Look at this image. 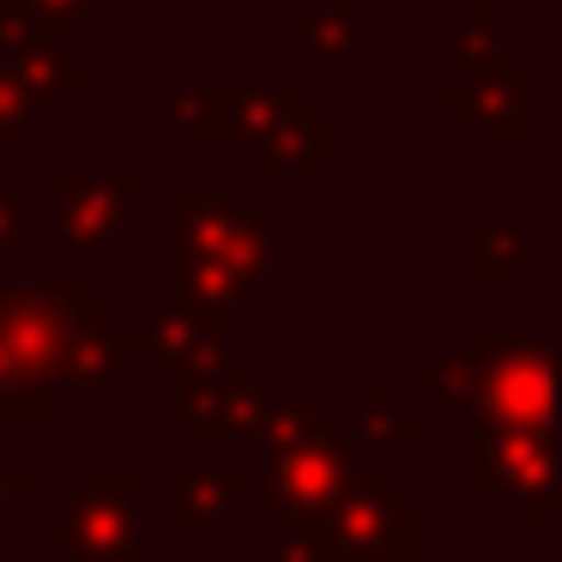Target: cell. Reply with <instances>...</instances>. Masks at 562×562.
<instances>
[{"label":"cell","instance_id":"11","mask_svg":"<svg viewBox=\"0 0 562 562\" xmlns=\"http://www.w3.org/2000/svg\"><path fill=\"white\" fill-rule=\"evenodd\" d=\"M182 417L194 424V436L206 448H224V441H260V417H267V393L255 387V369L231 363L212 375V387L200 393L194 405H182Z\"/></svg>","mask_w":562,"mask_h":562},{"label":"cell","instance_id":"14","mask_svg":"<svg viewBox=\"0 0 562 562\" xmlns=\"http://www.w3.org/2000/svg\"><path fill=\"white\" fill-rule=\"evenodd\" d=\"M303 103H291V110L279 115V122L260 134V158L279 170V164H327L333 158V127L321 122V115H296Z\"/></svg>","mask_w":562,"mask_h":562},{"label":"cell","instance_id":"18","mask_svg":"<svg viewBox=\"0 0 562 562\" xmlns=\"http://www.w3.org/2000/svg\"><path fill=\"white\" fill-rule=\"evenodd\" d=\"M279 562H333V544H327V520H321V526H284Z\"/></svg>","mask_w":562,"mask_h":562},{"label":"cell","instance_id":"5","mask_svg":"<svg viewBox=\"0 0 562 562\" xmlns=\"http://www.w3.org/2000/svg\"><path fill=\"white\" fill-rule=\"evenodd\" d=\"M61 550L74 562H146V520H139V472L134 465H98L79 496L55 514Z\"/></svg>","mask_w":562,"mask_h":562},{"label":"cell","instance_id":"1","mask_svg":"<svg viewBox=\"0 0 562 562\" xmlns=\"http://www.w3.org/2000/svg\"><path fill=\"white\" fill-rule=\"evenodd\" d=\"M170 236H176V303L224 321V308L248 303L255 279L267 272L272 231L255 224L236 200H170Z\"/></svg>","mask_w":562,"mask_h":562},{"label":"cell","instance_id":"13","mask_svg":"<svg viewBox=\"0 0 562 562\" xmlns=\"http://www.w3.org/2000/svg\"><path fill=\"white\" fill-rule=\"evenodd\" d=\"M170 127L200 134V139L255 134V98H231V91H194V98H170Z\"/></svg>","mask_w":562,"mask_h":562},{"label":"cell","instance_id":"20","mask_svg":"<svg viewBox=\"0 0 562 562\" xmlns=\"http://www.w3.org/2000/svg\"><path fill=\"white\" fill-rule=\"evenodd\" d=\"M31 490H37V477H31L25 465H7V460H0V526H7V514H13L19 502L31 496Z\"/></svg>","mask_w":562,"mask_h":562},{"label":"cell","instance_id":"8","mask_svg":"<svg viewBox=\"0 0 562 562\" xmlns=\"http://www.w3.org/2000/svg\"><path fill=\"white\" fill-rule=\"evenodd\" d=\"M550 490H557V460H550L544 429H490L472 472V496H526V520H550Z\"/></svg>","mask_w":562,"mask_h":562},{"label":"cell","instance_id":"2","mask_svg":"<svg viewBox=\"0 0 562 562\" xmlns=\"http://www.w3.org/2000/svg\"><path fill=\"white\" fill-rule=\"evenodd\" d=\"M79 308L91 296L74 279L0 284V424L61 412V339Z\"/></svg>","mask_w":562,"mask_h":562},{"label":"cell","instance_id":"10","mask_svg":"<svg viewBox=\"0 0 562 562\" xmlns=\"http://www.w3.org/2000/svg\"><path fill=\"white\" fill-rule=\"evenodd\" d=\"M127 357H151L146 339H127V333H115V315H110L103 303L79 308V315L67 321V339H61V387L103 393Z\"/></svg>","mask_w":562,"mask_h":562},{"label":"cell","instance_id":"19","mask_svg":"<svg viewBox=\"0 0 562 562\" xmlns=\"http://www.w3.org/2000/svg\"><path fill=\"white\" fill-rule=\"evenodd\" d=\"M19 243H25V212H19V200L0 188V272H7V260L19 255ZM7 284V279H0Z\"/></svg>","mask_w":562,"mask_h":562},{"label":"cell","instance_id":"3","mask_svg":"<svg viewBox=\"0 0 562 562\" xmlns=\"http://www.w3.org/2000/svg\"><path fill=\"white\" fill-rule=\"evenodd\" d=\"M477 375L472 424L484 429H544L557 417V357L550 339H472L465 351Z\"/></svg>","mask_w":562,"mask_h":562},{"label":"cell","instance_id":"7","mask_svg":"<svg viewBox=\"0 0 562 562\" xmlns=\"http://www.w3.org/2000/svg\"><path fill=\"white\" fill-rule=\"evenodd\" d=\"M74 86H86V61H67L55 37L31 31L7 61H0V146L25 134L31 115H49Z\"/></svg>","mask_w":562,"mask_h":562},{"label":"cell","instance_id":"12","mask_svg":"<svg viewBox=\"0 0 562 562\" xmlns=\"http://www.w3.org/2000/svg\"><path fill=\"white\" fill-rule=\"evenodd\" d=\"M260 490V472H243V465H224V472H200V465H188L182 477H176L170 490V526H188V532H200V526H218L224 508L243 496H255Z\"/></svg>","mask_w":562,"mask_h":562},{"label":"cell","instance_id":"21","mask_svg":"<svg viewBox=\"0 0 562 562\" xmlns=\"http://www.w3.org/2000/svg\"><path fill=\"white\" fill-rule=\"evenodd\" d=\"M25 37H31V25L13 13V7H0V61H7V55H13Z\"/></svg>","mask_w":562,"mask_h":562},{"label":"cell","instance_id":"9","mask_svg":"<svg viewBox=\"0 0 562 562\" xmlns=\"http://www.w3.org/2000/svg\"><path fill=\"white\" fill-rule=\"evenodd\" d=\"M61 194V243L79 255H98L122 236L127 212L139 200V170H110V176H86V170H61L55 182Z\"/></svg>","mask_w":562,"mask_h":562},{"label":"cell","instance_id":"17","mask_svg":"<svg viewBox=\"0 0 562 562\" xmlns=\"http://www.w3.org/2000/svg\"><path fill=\"white\" fill-rule=\"evenodd\" d=\"M526 260V243H520V231H484L477 236V260H472V272L477 279H490V272H508V267H520Z\"/></svg>","mask_w":562,"mask_h":562},{"label":"cell","instance_id":"22","mask_svg":"<svg viewBox=\"0 0 562 562\" xmlns=\"http://www.w3.org/2000/svg\"><path fill=\"white\" fill-rule=\"evenodd\" d=\"M0 188H7V158H0Z\"/></svg>","mask_w":562,"mask_h":562},{"label":"cell","instance_id":"15","mask_svg":"<svg viewBox=\"0 0 562 562\" xmlns=\"http://www.w3.org/2000/svg\"><path fill=\"white\" fill-rule=\"evenodd\" d=\"M357 429H363V441H412L417 436L412 412H400V400L387 387H369L357 400Z\"/></svg>","mask_w":562,"mask_h":562},{"label":"cell","instance_id":"16","mask_svg":"<svg viewBox=\"0 0 562 562\" xmlns=\"http://www.w3.org/2000/svg\"><path fill=\"white\" fill-rule=\"evenodd\" d=\"M0 7H13V13L25 19L31 31H43V37H55V31L79 25V19H86L91 7H103V0H0Z\"/></svg>","mask_w":562,"mask_h":562},{"label":"cell","instance_id":"4","mask_svg":"<svg viewBox=\"0 0 562 562\" xmlns=\"http://www.w3.org/2000/svg\"><path fill=\"white\" fill-rule=\"evenodd\" d=\"M351 484H357V448H345L327 424H308L291 441L260 448V496L284 514V526L333 520Z\"/></svg>","mask_w":562,"mask_h":562},{"label":"cell","instance_id":"6","mask_svg":"<svg viewBox=\"0 0 562 562\" xmlns=\"http://www.w3.org/2000/svg\"><path fill=\"white\" fill-rule=\"evenodd\" d=\"M327 544L333 562H412V502L393 496V477L369 465L327 520Z\"/></svg>","mask_w":562,"mask_h":562}]
</instances>
